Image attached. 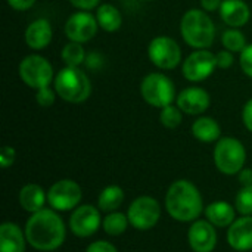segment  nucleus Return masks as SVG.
<instances>
[{
  "mask_svg": "<svg viewBox=\"0 0 252 252\" xmlns=\"http://www.w3.org/2000/svg\"><path fill=\"white\" fill-rule=\"evenodd\" d=\"M149 61L159 69L171 71L182 62V49L177 41L168 35H158L148 46Z\"/></svg>",
  "mask_w": 252,
  "mask_h": 252,
  "instance_id": "8",
  "label": "nucleus"
},
{
  "mask_svg": "<svg viewBox=\"0 0 252 252\" xmlns=\"http://www.w3.org/2000/svg\"><path fill=\"white\" fill-rule=\"evenodd\" d=\"M86 252H118V250L115 248V245H112L111 242H106V241H96V242H92Z\"/></svg>",
  "mask_w": 252,
  "mask_h": 252,
  "instance_id": "34",
  "label": "nucleus"
},
{
  "mask_svg": "<svg viewBox=\"0 0 252 252\" xmlns=\"http://www.w3.org/2000/svg\"><path fill=\"white\" fill-rule=\"evenodd\" d=\"M180 32L186 44L196 49H208L216 38V27L208 12L189 9L180 21Z\"/></svg>",
  "mask_w": 252,
  "mask_h": 252,
  "instance_id": "3",
  "label": "nucleus"
},
{
  "mask_svg": "<svg viewBox=\"0 0 252 252\" xmlns=\"http://www.w3.org/2000/svg\"><path fill=\"white\" fill-rule=\"evenodd\" d=\"M27 236L22 229L10 221L0 226V252H25Z\"/></svg>",
  "mask_w": 252,
  "mask_h": 252,
  "instance_id": "19",
  "label": "nucleus"
},
{
  "mask_svg": "<svg viewBox=\"0 0 252 252\" xmlns=\"http://www.w3.org/2000/svg\"><path fill=\"white\" fill-rule=\"evenodd\" d=\"M97 19L89 10H78L72 13L65 22V34L69 41L87 43L97 34Z\"/></svg>",
  "mask_w": 252,
  "mask_h": 252,
  "instance_id": "13",
  "label": "nucleus"
},
{
  "mask_svg": "<svg viewBox=\"0 0 252 252\" xmlns=\"http://www.w3.org/2000/svg\"><path fill=\"white\" fill-rule=\"evenodd\" d=\"M239 63H241V68H242L244 74L248 75L250 78H252V43L251 44H248V46L241 52Z\"/></svg>",
  "mask_w": 252,
  "mask_h": 252,
  "instance_id": "31",
  "label": "nucleus"
},
{
  "mask_svg": "<svg viewBox=\"0 0 252 252\" xmlns=\"http://www.w3.org/2000/svg\"><path fill=\"white\" fill-rule=\"evenodd\" d=\"M239 182H241L242 186H250V185H252V170L244 168L239 173Z\"/></svg>",
  "mask_w": 252,
  "mask_h": 252,
  "instance_id": "39",
  "label": "nucleus"
},
{
  "mask_svg": "<svg viewBox=\"0 0 252 252\" xmlns=\"http://www.w3.org/2000/svg\"><path fill=\"white\" fill-rule=\"evenodd\" d=\"M217 68L216 55L208 49L193 50L182 65L183 77L190 83H201L207 80Z\"/></svg>",
  "mask_w": 252,
  "mask_h": 252,
  "instance_id": "11",
  "label": "nucleus"
},
{
  "mask_svg": "<svg viewBox=\"0 0 252 252\" xmlns=\"http://www.w3.org/2000/svg\"><path fill=\"white\" fill-rule=\"evenodd\" d=\"M235 208L241 216H252V185L242 186L235 198Z\"/></svg>",
  "mask_w": 252,
  "mask_h": 252,
  "instance_id": "29",
  "label": "nucleus"
},
{
  "mask_svg": "<svg viewBox=\"0 0 252 252\" xmlns=\"http://www.w3.org/2000/svg\"><path fill=\"white\" fill-rule=\"evenodd\" d=\"M96 19L99 24V28H102L106 32H115L123 25V15L111 3H103L96 9Z\"/></svg>",
  "mask_w": 252,
  "mask_h": 252,
  "instance_id": "23",
  "label": "nucleus"
},
{
  "mask_svg": "<svg viewBox=\"0 0 252 252\" xmlns=\"http://www.w3.org/2000/svg\"><path fill=\"white\" fill-rule=\"evenodd\" d=\"M192 134L202 143H213L221 139L220 124L211 117H199L192 124Z\"/></svg>",
  "mask_w": 252,
  "mask_h": 252,
  "instance_id": "22",
  "label": "nucleus"
},
{
  "mask_svg": "<svg viewBox=\"0 0 252 252\" xmlns=\"http://www.w3.org/2000/svg\"><path fill=\"white\" fill-rule=\"evenodd\" d=\"M53 89L68 103H83L92 94V81L80 66H65L56 75Z\"/></svg>",
  "mask_w": 252,
  "mask_h": 252,
  "instance_id": "4",
  "label": "nucleus"
},
{
  "mask_svg": "<svg viewBox=\"0 0 252 252\" xmlns=\"http://www.w3.org/2000/svg\"><path fill=\"white\" fill-rule=\"evenodd\" d=\"M127 217L130 226L136 230H149L155 227L161 219V205L152 196H139L130 204L127 210Z\"/></svg>",
  "mask_w": 252,
  "mask_h": 252,
  "instance_id": "9",
  "label": "nucleus"
},
{
  "mask_svg": "<svg viewBox=\"0 0 252 252\" xmlns=\"http://www.w3.org/2000/svg\"><path fill=\"white\" fill-rule=\"evenodd\" d=\"M216 61H217V68H221V69H229L233 62H235V58H233V53L229 52V50H221L219 53H216Z\"/></svg>",
  "mask_w": 252,
  "mask_h": 252,
  "instance_id": "32",
  "label": "nucleus"
},
{
  "mask_svg": "<svg viewBox=\"0 0 252 252\" xmlns=\"http://www.w3.org/2000/svg\"><path fill=\"white\" fill-rule=\"evenodd\" d=\"M61 58L65 63V66H80L86 62L87 55L81 43L69 41L63 46L61 52Z\"/></svg>",
  "mask_w": 252,
  "mask_h": 252,
  "instance_id": "26",
  "label": "nucleus"
},
{
  "mask_svg": "<svg viewBox=\"0 0 252 252\" xmlns=\"http://www.w3.org/2000/svg\"><path fill=\"white\" fill-rule=\"evenodd\" d=\"M46 201H47L46 192L43 190L41 186H38L35 183H28V185L22 186L19 190V205L27 213L34 214V213L43 210L46 205Z\"/></svg>",
  "mask_w": 252,
  "mask_h": 252,
  "instance_id": "21",
  "label": "nucleus"
},
{
  "mask_svg": "<svg viewBox=\"0 0 252 252\" xmlns=\"http://www.w3.org/2000/svg\"><path fill=\"white\" fill-rule=\"evenodd\" d=\"M18 74L21 81L34 90L49 87L55 81V72L52 63L40 55L25 56L19 62Z\"/></svg>",
  "mask_w": 252,
  "mask_h": 252,
  "instance_id": "7",
  "label": "nucleus"
},
{
  "mask_svg": "<svg viewBox=\"0 0 252 252\" xmlns=\"http://www.w3.org/2000/svg\"><path fill=\"white\" fill-rule=\"evenodd\" d=\"M74 7L78 10H92L94 7H99L100 0H68Z\"/></svg>",
  "mask_w": 252,
  "mask_h": 252,
  "instance_id": "35",
  "label": "nucleus"
},
{
  "mask_svg": "<svg viewBox=\"0 0 252 252\" xmlns=\"http://www.w3.org/2000/svg\"><path fill=\"white\" fill-rule=\"evenodd\" d=\"M207 220L216 227H230L236 220V208L224 201H216L205 208Z\"/></svg>",
  "mask_w": 252,
  "mask_h": 252,
  "instance_id": "20",
  "label": "nucleus"
},
{
  "mask_svg": "<svg viewBox=\"0 0 252 252\" xmlns=\"http://www.w3.org/2000/svg\"><path fill=\"white\" fill-rule=\"evenodd\" d=\"M223 0H201V7L205 12H214V10H220Z\"/></svg>",
  "mask_w": 252,
  "mask_h": 252,
  "instance_id": "38",
  "label": "nucleus"
},
{
  "mask_svg": "<svg viewBox=\"0 0 252 252\" xmlns=\"http://www.w3.org/2000/svg\"><path fill=\"white\" fill-rule=\"evenodd\" d=\"M15 158H16V152H15L13 148H10V146H3L1 148V151H0V165L3 168H9L10 165H13Z\"/></svg>",
  "mask_w": 252,
  "mask_h": 252,
  "instance_id": "33",
  "label": "nucleus"
},
{
  "mask_svg": "<svg viewBox=\"0 0 252 252\" xmlns=\"http://www.w3.org/2000/svg\"><path fill=\"white\" fill-rule=\"evenodd\" d=\"M229 245L239 252L252 250V216H242L236 219L227 230Z\"/></svg>",
  "mask_w": 252,
  "mask_h": 252,
  "instance_id": "16",
  "label": "nucleus"
},
{
  "mask_svg": "<svg viewBox=\"0 0 252 252\" xmlns=\"http://www.w3.org/2000/svg\"><path fill=\"white\" fill-rule=\"evenodd\" d=\"M27 242L37 251H56L62 247L66 238L65 223L61 216L52 208H43L27 220L25 224Z\"/></svg>",
  "mask_w": 252,
  "mask_h": 252,
  "instance_id": "1",
  "label": "nucleus"
},
{
  "mask_svg": "<svg viewBox=\"0 0 252 252\" xmlns=\"http://www.w3.org/2000/svg\"><path fill=\"white\" fill-rule=\"evenodd\" d=\"M242 121H244L245 128L252 133V97L244 105V109H242Z\"/></svg>",
  "mask_w": 252,
  "mask_h": 252,
  "instance_id": "37",
  "label": "nucleus"
},
{
  "mask_svg": "<svg viewBox=\"0 0 252 252\" xmlns=\"http://www.w3.org/2000/svg\"><path fill=\"white\" fill-rule=\"evenodd\" d=\"M219 13L230 28H242L251 18V9L244 0H223Z\"/></svg>",
  "mask_w": 252,
  "mask_h": 252,
  "instance_id": "18",
  "label": "nucleus"
},
{
  "mask_svg": "<svg viewBox=\"0 0 252 252\" xmlns=\"http://www.w3.org/2000/svg\"><path fill=\"white\" fill-rule=\"evenodd\" d=\"M221 43L224 49L232 53H241L248 46L244 32L239 28H230V27L221 34Z\"/></svg>",
  "mask_w": 252,
  "mask_h": 252,
  "instance_id": "27",
  "label": "nucleus"
},
{
  "mask_svg": "<svg viewBox=\"0 0 252 252\" xmlns=\"http://www.w3.org/2000/svg\"><path fill=\"white\" fill-rule=\"evenodd\" d=\"M140 94L143 100L154 108H165L177 99L176 86L170 77L162 72H151L140 83Z\"/></svg>",
  "mask_w": 252,
  "mask_h": 252,
  "instance_id": "5",
  "label": "nucleus"
},
{
  "mask_svg": "<svg viewBox=\"0 0 252 252\" xmlns=\"http://www.w3.org/2000/svg\"><path fill=\"white\" fill-rule=\"evenodd\" d=\"M52 37H53V28L46 18H38L32 21L24 32L25 44L32 50L46 49L50 44Z\"/></svg>",
  "mask_w": 252,
  "mask_h": 252,
  "instance_id": "17",
  "label": "nucleus"
},
{
  "mask_svg": "<svg viewBox=\"0 0 252 252\" xmlns=\"http://www.w3.org/2000/svg\"><path fill=\"white\" fill-rule=\"evenodd\" d=\"M6 1L13 10H18V12L28 10L35 4V0H6Z\"/></svg>",
  "mask_w": 252,
  "mask_h": 252,
  "instance_id": "36",
  "label": "nucleus"
},
{
  "mask_svg": "<svg viewBox=\"0 0 252 252\" xmlns=\"http://www.w3.org/2000/svg\"><path fill=\"white\" fill-rule=\"evenodd\" d=\"M159 121L165 128L174 130L177 128L183 121V112L177 105H168L161 109L159 112Z\"/></svg>",
  "mask_w": 252,
  "mask_h": 252,
  "instance_id": "28",
  "label": "nucleus"
},
{
  "mask_svg": "<svg viewBox=\"0 0 252 252\" xmlns=\"http://www.w3.org/2000/svg\"><path fill=\"white\" fill-rule=\"evenodd\" d=\"M247 151L241 140L235 137H221L214 148V164L226 176H236L244 170Z\"/></svg>",
  "mask_w": 252,
  "mask_h": 252,
  "instance_id": "6",
  "label": "nucleus"
},
{
  "mask_svg": "<svg viewBox=\"0 0 252 252\" xmlns=\"http://www.w3.org/2000/svg\"><path fill=\"white\" fill-rule=\"evenodd\" d=\"M123 202H124V190L117 185L106 186L99 193V198H97V207L103 213L117 211L123 205Z\"/></svg>",
  "mask_w": 252,
  "mask_h": 252,
  "instance_id": "24",
  "label": "nucleus"
},
{
  "mask_svg": "<svg viewBox=\"0 0 252 252\" xmlns=\"http://www.w3.org/2000/svg\"><path fill=\"white\" fill-rule=\"evenodd\" d=\"M56 96H58L56 90L55 89H50V86L35 90V102L41 108H50L55 103Z\"/></svg>",
  "mask_w": 252,
  "mask_h": 252,
  "instance_id": "30",
  "label": "nucleus"
},
{
  "mask_svg": "<svg viewBox=\"0 0 252 252\" xmlns=\"http://www.w3.org/2000/svg\"><path fill=\"white\" fill-rule=\"evenodd\" d=\"M102 217L96 207L90 204L78 205L69 217V229L77 238H90L102 226Z\"/></svg>",
  "mask_w": 252,
  "mask_h": 252,
  "instance_id": "12",
  "label": "nucleus"
},
{
  "mask_svg": "<svg viewBox=\"0 0 252 252\" xmlns=\"http://www.w3.org/2000/svg\"><path fill=\"white\" fill-rule=\"evenodd\" d=\"M128 224H130V221H128L127 214H123L120 211L108 213V216L102 221V227H103L105 233L109 235V236L123 235L127 230Z\"/></svg>",
  "mask_w": 252,
  "mask_h": 252,
  "instance_id": "25",
  "label": "nucleus"
},
{
  "mask_svg": "<svg viewBox=\"0 0 252 252\" xmlns=\"http://www.w3.org/2000/svg\"><path fill=\"white\" fill-rule=\"evenodd\" d=\"M143 1H152V0H143Z\"/></svg>",
  "mask_w": 252,
  "mask_h": 252,
  "instance_id": "40",
  "label": "nucleus"
},
{
  "mask_svg": "<svg viewBox=\"0 0 252 252\" xmlns=\"http://www.w3.org/2000/svg\"><path fill=\"white\" fill-rule=\"evenodd\" d=\"M210 93L199 86L186 87L177 94L176 99V105L182 109L183 114L188 115H202L210 108Z\"/></svg>",
  "mask_w": 252,
  "mask_h": 252,
  "instance_id": "14",
  "label": "nucleus"
},
{
  "mask_svg": "<svg viewBox=\"0 0 252 252\" xmlns=\"http://www.w3.org/2000/svg\"><path fill=\"white\" fill-rule=\"evenodd\" d=\"M188 241L193 252H213L217 247V232L208 220H196L188 232Z\"/></svg>",
  "mask_w": 252,
  "mask_h": 252,
  "instance_id": "15",
  "label": "nucleus"
},
{
  "mask_svg": "<svg viewBox=\"0 0 252 252\" xmlns=\"http://www.w3.org/2000/svg\"><path fill=\"white\" fill-rule=\"evenodd\" d=\"M165 210L176 221L193 223L204 211L202 195L192 182L185 179L176 180L167 190Z\"/></svg>",
  "mask_w": 252,
  "mask_h": 252,
  "instance_id": "2",
  "label": "nucleus"
},
{
  "mask_svg": "<svg viewBox=\"0 0 252 252\" xmlns=\"http://www.w3.org/2000/svg\"><path fill=\"white\" fill-rule=\"evenodd\" d=\"M83 199L80 185L71 179H63L53 183L47 192V202L55 211L75 210Z\"/></svg>",
  "mask_w": 252,
  "mask_h": 252,
  "instance_id": "10",
  "label": "nucleus"
}]
</instances>
